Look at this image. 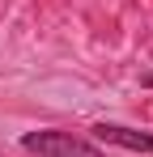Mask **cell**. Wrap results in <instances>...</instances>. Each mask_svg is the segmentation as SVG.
<instances>
[{
    "instance_id": "6da1fadb",
    "label": "cell",
    "mask_w": 153,
    "mask_h": 157,
    "mask_svg": "<svg viewBox=\"0 0 153 157\" xmlns=\"http://www.w3.org/2000/svg\"><path fill=\"white\" fill-rule=\"evenodd\" d=\"M22 149L26 153H38V157H102L89 140H81V136H73V132H26L22 136Z\"/></svg>"
},
{
    "instance_id": "7a4b0ae2",
    "label": "cell",
    "mask_w": 153,
    "mask_h": 157,
    "mask_svg": "<svg viewBox=\"0 0 153 157\" xmlns=\"http://www.w3.org/2000/svg\"><path fill=\"white\" fill-rule=\"evenodd\" d=\"M94 136L119 149H136V153H153V132H136V128H119V123H94Z\"/></svg>"
},
{
    "instance_id": "3957f363",
    "label": "cell",
    "mask_w": 153,
    "mask_h": 157,
    "mask_svg": "<svg viewBox=\"0 0 153 157\" xmlns=\"http://www.w3.org/2000/svg\"><path fill=\"white\" fill-rule=\"evenodd\" d=\"M140 85H145V89H153V72H145V77H140Z\"/></svg>"
}]
</instances>
